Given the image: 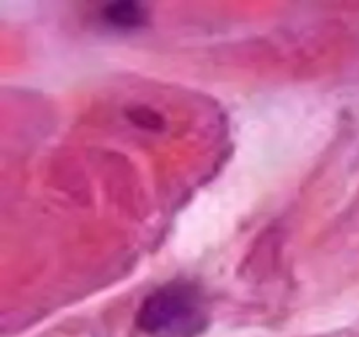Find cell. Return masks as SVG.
Instances as JSON below:
<instances>
[{
  "label": "cell",
  "instance_id": "2",
  "mask_svg": "<svg viewBox=\"0 0 359 337\" xmlns=\"http://www.w3.org/2000/svg\"><path fill=\"white\" fill-rule=\"evenodd\" d=\"M104 20L112 27H118L126 30V28H139L146 25L147 14L140 4L135 2H118L109 4L102 13Z\"/></svg>",
  "mask_w": 359,
  "mask_h": 337
},
{
  "label": "cell",
  "instance_id": "1",
  "mask_svg": "<svg viewBox=\"0 0 359 337\" xmlns=\"http://www.w3.org/2000/svg\"><path fill=\"white\" fill-rule=\"evenodd\" d=\"M198 318L196 291L188 284H170L144 300L139 311V326L153 336L175 337L191 329Z\"/></svg>",
  "mask_w": 359,
  "mask_h": 337
},
{
  "label": "cell",
  "instance_id": "3",
  "mask_svg": "<svg viewBox=\"0 0 359 337\" xmlns=\"http://www.w3.org/2000/svg\"><path fill=\"white\" fill-rule=\"evenodd\" d=\"M130 114H137L139 119H135L137 125L144 126V128H160L163 125L160 116L153 111H146V109H137V112H130Z\"/></svg>",
  "mask_w": 359,
  "mask_h": 337
}]
</instances>
